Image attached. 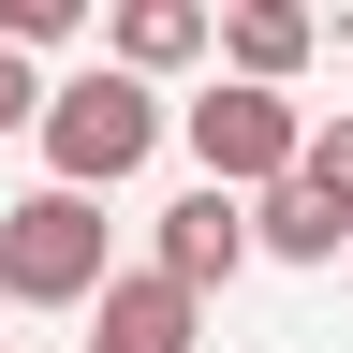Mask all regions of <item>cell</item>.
I'll use <instances>...</instances> for the list:
<instances>
[{
    "label": "cell",
    "mask_w": 353,
    "mask_h": 353,
    "mask_svg": "<svg viewBox=\"0 0 353 353\" xmlns=\"http://www.w3.org/2000/svg\"><path fill=\"white\" fill-rule=\"evenodd\" d=\"M88 15H103V0H0V30H15V44H74Z\"/></svg>",
    "instance_id": "30bf717a"
},
{
    "label": "cell",
    "mask_w": 353,
    "mask_h": 353,
    "mask_svg": "<svg viewBox=\"0 0 353 353\" xmlns=\"http://www.w3.org/2000/svg\"><path fill=\"white\" fill-rule=\"evenodd\" d=\"M162 132L221 176V192H250V176L294 162V88H280V74H206L192 103H162Z\"/></svg>",
    "instance_id": "3957f363"
},
{
    "label": "cell",
    "mask_w": 353,
    "mask_h": 353,
    "mask_svg": "<svg viewBox=\"0 0 353 353\" xmlns=\"http://www.w3.org/2000/svg\"><path fill=\"white\" fill-rule=\"evenodd\" d=\"M103 30V59H132V74H192L206 59V0H118V15H88Z\"/></svg>",
    "instance_id": "ba28073f"
},
{
    "label": "cell",
    "mask_w": 353,
    "mask_h": 353,
    "mask_svg": "<svg viewBox=\"0 0 353 353\" xmlns=\"http://www.w3.org/2000/svg\"><path fill=\"white\" fill-rule=\"evenodd\" d=\"M148 265H162V280H192V294H221V280L250 265V206L221 192V176H192V192L148 221Z\"/></svg>",
    "instance_id": "5b68a950"
},
{
    "label": "cell",
    "mask_w": 353,
    "mask_h": 353,
    "mask_svg": "<svg viewBox=\"0 0 353 353\" xmlns=\"http://www.w3.org/2000/svg\"><path fill=\"white\" fill-rule=\"evenodd\" d=\"M30 103H44V44L0 30V132H30Z\"/></svg>",
    "instance_id": "8fae6325"
},
{
    "label": "cell",
    "mask_w": 353,
    "mask_h": 353,
    "mask_svg": "<svg viewBox=\"0 0 353 353\" xmlns=\"http://www.w3.org/2000/svg\"><path fill=\"white\" fill-rule=\"evenodd\" d=\"M74 309H88V353H206V294L162 265H103Z\"/></svg>",
    "instance_id": "277c9868"
},
{
    "label": "cell",
    "mask_w": 353,
    "mask_h": 353,
    "mask_svg": "<svg viewBox=\"0 0 353 353\" xmlns=\"http://www.w3.org/2000/svg\"><path fill=\"white\" fill-rule=\"evenodd\" d=\"M294 176H309V192L353 221V118H294Z\"/></svg>",
    "instance_id": "9c48e42d"
},
{
    "label": "cell",
    "mask_w": 353,
    "mask_h": 353,
    "mask_svg": "<svg viewBox=\"0 0 353 353\" xmlns=\"http://www.w3.org/2000/svg\"><path fill=\"white\" fill-rule=\"evenodd\" d=\"M236 206H250V250H280V265H339V236H353V221H339L324 192H309L294 162H280V176H250Z\"/></svg>",
    "instance_id": "52a82bcc"
},
{
    "label": "cell",
    "mask_w": 353,
    "mask_h": 353,
    "mask_svg": "<svg viewBox=\"0 0 353 353\" xmlns=\"http://www.w3.org/2000/svg\"><path fill=\"white\" fill-rule=\"evenodd\" d=\"M103 192H74V176H44V192L0 206V309H74L103 280Z\"/></svg>",
    "instance_id": "7a4b0ae2"
},
{
    "label": "cell",
    "mask_w": 353,
    "mask_h": 353,
    "mask_svg": "<svg viewBox=\"0 0 353 353\" xmlns=\"http://www.w3.org/2000/svg\"><path fill=\"white\" fill-rule=\"evenodd\" d=\"M30 132H44V176H74V192H118V176H148V148H162V74L88 59V74H59V88L30 103Z\"/></svg>",
    "instance_id": "6da1fadb"
},
{
    "label": "cell",
    "mask_w": 353,
    "mask_h": 353,
    "mask_svg": "<svg viewBox=\"0 0 353 353\" xmlns=\"http://www.w3.org/2000/svg\"><path fill=\"white\" fill-rule=\"evenodd\" d=\"M309 44H324V15H309V0H221V15H206V59L221 74H309Z\"/></svg>",
    "instance_id": "8992f818"
}]
</instances>
